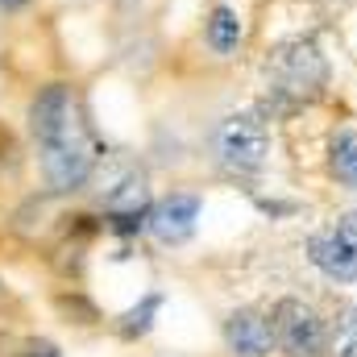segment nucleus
I'll list each match as a JSON object with an SVG mask.
<instances>
[{
	"instance_id": "nucleus-11",
	"label": "nucleus",
	"mask_w": 357,
	"mask_h": 357,
	"mask_svg": "<svg viewBox=\"0 0 357 357\" xmlns=\"http://www.w3.org/2000/svg\"><path fill=\"white\" fill-rule=\"evenodd\" d=\"M328 167L333 175L341 178L345 187L357 191V129H345L333 137V150H328Z\"/></svg>"
},
{
	"instance_id": "nucleus-1",
	"label": "nucleus",
	"mask_w": 357,
	"mask_h": 357,
	"mask_svg": "<svg viewBox=\"0 0 357 357\" xmlns=\"http://www.w3.org/2000/svg\"><path fill=\"white\" fill-rule=\"evenodd\" d=\"M328 84V63L316 42H287L270 59V112H291L316 100Z\"/></svg>"
},
{
	"instance_id": "nucleus-8",
	"label": "nucleus",
	"mask_w": 357,
	"mask_h": 357,
	"mask_svg": "<svg viewBox=\"0 0 357 357\" xmlns=\"http://www.w3.org/2000/svg\"><path fill=\"white\" fill-rule=\"evenodd\" d=\"M307 258H312V266L320 270V274H328V278H337V282H357V258H354V250L345 245V237L337 233V225L312 233Z\"/></svg>"
},
{
	"instance_id": "nucleus-6",
	"label": "nucleus",
	"mask_w": 357,
	"mask_h": 357,
	"mask_svg": "<svg viewBox=\"0 0 357 357\" xmlns=\"http://www.w3.org/2000/svg\"><path fill=\"white\" fill-rule=\"evenodd\" d=\"M104 212H108V225L116 233H137L146 229L150 220V187L142 175H129L121 187H112L104 195Z\"/></svg>"
},
{
	"instance_id": "nucleus-9",
	"label": "nucleus",
	"mask_w": 357,
	"mask_h": 357,
	"mask_svg": "<svg viewBox=\"0 0 357 357\" xmlns=\"http://www.w3.org/2000/svg\"><path fill=\"white\" fill-rule=\"evenodd\" d=\"M225 341L233 357H266L278 341H274V324L258 312H233L225 320Z\"/></svg>"
},
{
	"instance_id": "nucleus-14",
	"label": "nucleus",
	"mask_w": 357,
	"mask_h": 357,
	"mask_svg": "<svg viewBox=\"0 0 357 357\" xmlns=\"http://www.w3.org/2000/svg\"><path fill=\"white\" fill-rule=\"evenodd\" d=\"M337 233L345 237V245L354 250V258H357V208H354V212H345V216L337 220Z\"/></svg>"
},
{
	"instance_id": "nucleus-16",
	"label": "nucleus",
	"mask_w": 357,
	"mask_h": 357,
	"mask_svg": "<svg viewBox=\"0 0 357 357\" xmlns=\"http://www.w3.org/2000/svg\"><path fill=\"white\" fill-rule=\"evenodd\" d=\"M29 0H0V13H17V8H25Z\"/></svg>"
},
{
	"instance_id": "nucleus-7",
	"label": "nucleus",
	"mask_w": 357,
	"mask_h": 357,
	"mask_svg": "<svg viewBox=\"0 0 357 357\" xmlns=\"http://www.w3.org/2000/svg\"><path fill=\"white\" fill-rule=\"evenodd\" d=\"M79 116V104H75V96L67 84H50V88H42L33 96V104H29V129H33V137L38 142H46V137H54L63 125H71Z\"/></svg>"
},
{
	"instance_id": "nucleus-10",
	"label": "nucleus",
	"mask_w": 357,
	"mask_h": 357,
	"mask_svg": "<svg viewBox=\"0 0 357 357\" xmlns=\"http://www.w3.org/2000/svg\"><path fill=\"white\" fill-rule=\"evenodd\" d=\"M204 38H208V46H212L220 59H229V54L241 46V17H237L229 4L212 8V13H208V25H204Z\"/></svg>"
},
{
	"instance_id": "nucleus-4",
	"label": "nucleus",
	"mask_w": 357,
	"mask_h": 357,
	"mask_svg": "<svg viewBox=\"0 0 357 357\" xmlns=\"http://www.w3.org/2000/svg\"><path fill=\"white\" fill-rule=\"evenodd\" d=\"M274 341L287 357H320L328 345V328L320 320V312L303 299H282L274 307Z\"/></svg>"
},
{
	"instance_id": "nucleus-5",
	"label": "nucleus",
	"mask_w": 357,
	"mask_h": 357,
	"mask_svg": "<svg viewBox=\"0 0 357 357\" xmlns=\"http://www.w3.org/2000/svg\"><path fill=\"white\" fill-rule=\"evenodd\" d=\"M199 195H191V191H175V195H167L162 204H154L150 208V220H146V229L162 241V245H183L191 233H195V220H199Z\"/></svg>"
},
{
	"instance_id": "nucleus-3",
	"label": "nucleus",
	"mask_w": 357,
	"mask_h": 357,
	"mask_svg": "<svg viewBox=\"0 0 357 357\" xmlns=\"http://www.w3.org/2000/svg\"><path fill=\"white\" fill-rule=\"evenodd\" d=\"M212 154L233 175H258L270 158V133L258 112H233L212 129Z\"/></svg>"
},
{
	"instance_id": "nucleus-15",
	"label": "nucleus",
	"mask_w": 357,
	"mask_h": 357,
	"mask_svg": "<svg viewBox=\"0 0 357 357\" xmlns=\"http://www.w3.org/2000/svg\"><path fill=\"white\" fill-rule=\"evenodd\" d=\"M29 357H59V349L50 341H38V345H29Z\"/></svg>"
},
{
	"instance_id": "nucleus-13",
	"label": "nucleus",
	"mask_w": 357,
	"mask_h": 357,
	"mask_svg": "<svg viewBox=\"0 0 357 357\" xmlns=\"http://www.w3.org/2000/svg\"><path fill=\"white\" fill-rule=\"evenodd\" d=\"M341 357H357V307L345 316V328H341Z\"/></svg>"
},
{
	"instance_id": "nucleus-12",
	"label": "nucleus",
	"mask_w": 357,
	"mask_h": 357,
	"mask_svg": "<svg viewBox=\"0 0 357 357\" xmlns=\"http://www.w3.org/2000/svg\"><path fill=\"white\" fill-rule=\"evenodd\" d=\"M158 307H162V295H158V291H154V295H146L133 312H125V316H121V333H125V337H142V333L154 324V312H158Z\"/></svg>"
},
{
	"instance_id": "nucleus-2",
	"label": "nucleus",
	"mask_w": 357,
	"mask_h": 357,
	"mask_svg": "<svg viewBox=\"0 0 357 357\" xmlns=\"http://www.w3.org/2000/svg\"><path fill=\"white\" fill-rule=\"evenodd\" d=\"M38 150H42V175L50 183V191H79V187H88L91 171H96V146L88 137L84 116L63 125L54 137L38 142Z\"/></svg>"
}]
</instances>
